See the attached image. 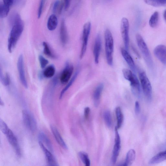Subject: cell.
I'll list each match as a JSON object with an SVG mask.
<instances>
[{
    "label": "cell",
    "instance_id": "1",
    "mask_svg": "<svg viewBox=\"0 0 166 166\" xmlns=\"http://www.w3.org/2000/svg\"><path fill=\"white\" fill-rule=\"evenodd\" d=\"M12 28L8 39V51L12 53L19 40L24 29V25L20 16L16 13H14L10 18Z\"/></svg>",
    "mask_w": 166,
    "mask_h": 166
},
{
    "label": "cell",
    "instance_id": "2",
    "mask_svg": "<svg viewBox=\"0 0 166 166\" xmlns=\"http://www.w3.org/2000/svg\"><path fill=\"white\" fill-rule=\"evenodd\" d=\"M136 38L138 46L143 55L147 66L150 71H153L154 70V63L148 46L140 34H137Z\"/></svg>",
    "mask_w": 166,
    "mask_h": 166
},
{
    "label": "cell",
    "instance_id": "3",
    "mask_svg": "<svg viewBox=\"0 0 166 166\" xmlns=\"http://www.w3.org/2000/svg\"><path fill=\"white\" fill-rule=\"evenodd\" d=\"M123 73L125 79L130 82L131 90L133 94L137 98H140L141 90L139 81L136 75L127 68L123 69Z\"/></svg>",
    "mask_w": 166,
    "mask_h": 166
},
{
    "label": "cell",
    "instance_id": "4",
    "mask_svg": "<svg viewBox=\"0 0 166 166\" xmlns=\"http://www.w3.org/2000/svg\"><path fill=\"white\" fill-rule=\"evenodd\" d=\"M105 48L107 63L110 66L113 63V54L114 41L112 33L109 29H106L105 32Z\"/></svg>",
    "mask_w": 166,
    "mask_h": 166
},
{
    "label": "cell",
    "instance_id": "5",
    "mask_svg": "<svg viewBox=\"0 0 166 166\" xmlns=\"http://www.w3.org/2000/svg\"><path fill=\"white\" fill-rule=\"evenodd\" d=\"M139 78L144 95L147 100L151 101L152 97V87L145 72L140 73Z\"/></svg>",
    "mask_w": 166,
    "mask_h": 166
},
{
    "label": "cell",
    "instance_id": "6",
    "mask_svg": "<svg viewBox=\"0 0 166 166\" xmlns=\"http://www.w3.org/2000/svg\"><path fill=\"white\" fill-rule=\"evenodd\" d=\"M91 28V24L90 22L86 23L84 25L82 36V45L80 55L81 59L83 58L86 51Z\"/></svg>",
    "mask_w": 166,
    "mask_h": 166
},
{
    "label": "cell",
    "instance_id": "7",
    "mask_svg": "<svg viewBox=\"0 0 166 166\" xmlns=\"http://www.w3.org/2000/svg\"><path fill=\"white\" fill-rule=\"evenodd\" d=\"M129 26V21L125 17L122 19L120 26L121 33L125 48L128 51L129 48L130 43Z\"/></svg>",
    "mask_w": 166,
    "mask_h": 166
},
{
    "label": "cell",
    "instance_id": "8",
    "mask_svg": "<svg viewBox=\"0 0 166 166\" xmlns=\"http://www.w3.org/2000/svg\"><path fill=\"white\" fill-rule=\"evenodd\" d=\"M22 118L24 126L32 132L35 131L37 129V124L33 116L29 111L23 110L22 112Z\"/></svg>",
    "mask_w": 166,
    "mask_h": 166
},
{
    "label": "cell",
    "instance_id": "9",
    "mask_svg": "<svg viewBox=\"0 0 166 166\" xmlns=\"http://www.w3.org/2000/svg\"><path fill=\"white\" fill-rule=\"evenodd\" d=\"M17 67L21 82L26 88L28 87V83L25 73L24 58L23 55H20L18 58Z\"/></svg>",
    "mask_w": 166,
    "mask_h": 166
},
{
    "label": "cell",
    "instance_id": "10",
    "mask_svg": "<svg viewBox=\"0 0 166 166\" xmlns=\"http://www.w3.org/2000/svg\"><path fill=\"white\" fill-rule=\"evenodd\" d=\"M73 71V66L68 62H67L60 76V80L62 84H66L71 79Z\"/></svg>",
    "mask_w": 166,
    "mask_h": 166
},
{
    "label": "cell",
    "instance_id": "11",
    "mask_svg": "<svg viewBox=\"0 0 166 166\" xmlns=\"http://www.w3.org/2000/svg\"><path fill=\"white\" fill-rule=\"evenodd\" d=\"M115 145L114 146L113 152L112 156V161L114 164L115 163L117 160L121 148V140L120 135H119L118 129L116 127L115 128Z\"/></svg>",
    "mask_w": 166,
    "mask_h": 166
},
{
    "label": "cell",
    "instance_id": "12",
    "mask_svg": "<svg viewBox=\"0 0 166 166\" xmlns=\"http://www.w3.org/2000/svg\"><path fill=\"white\" fill-rule=\"evenodd\" d=\"M6 136H7L8 142L15 150L16 155L19 156H21V150L16 136L10 129L9 130L7 133L6 134Z\"/></svg>",
    "mask_w": 166,
    "mask_h": 166
},
{
    "label": "cell",
    "instance_id": "13",
    "mask_svg": "<svg viewBox=\"0 0 166 166\" xmlns=\"http://www.w3.org/2000/svg\"><path fill=\"white\" fill-rule=\"evenodd\" d=\"M102 46L101 37L99 34H98L96 37L93 50L94 57L95 62L96 64H98L99 63Z\"/></svg>",
    "mask_w": 166,
    "mask_h": 166
},
{
    "label": "cell",
    "instance_id": "14",
    "mask_svg": "<svg viewBox=\"0 0 166 166\" xmlns=\"http://www.w3.org/2000/svg\"><path fill=\"white\" fill-rule=\"evenodd\" d=\"M154 53L156 58L163 64L166 65V46L162 45L156 46Z\"/></svg>",
    "mask_w": 166,
    "mask_h": 166
},
{
    "label": "cell",
    "instance_id": "15",
    "mask_svg": "<svg viewBox=\"0 0 166 166\" xmlns=\"http://www.w3.org/2000/svg\"><path fill=\"white\" fill-rule=\"evenodd\" d=\"M39 145L41 148L43 150L45 155L47 162L49 166H57V162L52 152L50 151L41 142H39Z\"/></svg>",
    "mask_w": 166,
    "mask_h": 166
},
{
    "label": "cell",
    "instance_id": "16",
    "mask_svg": "<svg viewBox=\"0 0 166 166\" xmlns=\"http://www.w3.org/2000/svg\"><path fill=\"white\" fill-rule=\"evenodd\" d=\"M121 54L125 61L134 73H136V68L135 63L133 59L128 51L125 48H121Z\"/></svg>",
    "mask_w": 166,
    "mask_h": 166
},
{
    "label": "cell",
    "instance_id": "17",
    "mask_svg": "<svg viewBox=\"0 0 166 166\" xmlns=\"http://www.w3.org/2000/svg\"><path fill=\"white\" fill-rule=\"evenodd\" d=\"M60 37L61 42L63 45L66 44L68 41V36L65 20H62L60 29Z\"/></svg>",
    "mask_w": 166,
    "mask_h": 166
},
{
    "label": "cell",
    "instance_id": "18",
    "mask_svg": "<svg viewBox=\"0 0 166 166\" xmlns=\"http://www.w3.org/2000/svg\"><path fill=\"white\" fill-rule=\"evenodd\" d=\"M104 88V85L103 83H100L96 87L93 94L94 104L95 107H98L99 106L100 98Z\"/></svg>",
    "mask_w": 166,
    "mask_h": 166
},
{
    "label": "cell",
    "instance_id": "19",
    "mask_svg": "<svg viewBox=\"0 0 166 166\" xmlns=\"http://www.w3.org/2000/svg\"><path fill=\"white\" fill-rule=\"evenodd\" d=\"M51 128L53 135L55 137L56 141L63 148L67 149L68 147L59 133V131L55 127L51 125Z\"/></svg>",
    "mask_w": 166,
    "mask_h": 166
},
{
    "label": "cell",
    "instance_id": "20",
    "mask_svg": "<svg viewBox=\"0 0 166 166\" xmlns=\"http://www.w3.org/2000/svg\"><path fill=\"white\" fill-rule=\"evenodd\" d=\"M39 142H41L50 151L53 152V147L51 140L46 135L43 133H40L38 135Z\"/></svg>",
    "mask_w": 166,
    "mask_h": 166
},
{
    "label": "cell",
    "instance_id": "21",
    "mask_svg": "<svg viewBox=\"0 0 166 166\" xmlns=\"http://www.w3.org/2000/svg\"><path fill=\"white\" fill-rule=\"evenodd\" d=\"M166 160V152H159L157 155L153 157L150 160L149 164L150 165H155L160 163Z\"/></svg>",
    "mask_w": 166,
    "mask_h": 166
},
{
    "label": "cell",
    "instance_id": "22",
    "mask_svg": "<svg viewBox=\"0 0 166 166\" xmlns=\"http://www.w3.org/2000/svg\"><path fill=\"white\" fill-rule=\"evenodd\" d=\"M58 19L57 16L52 14L48 18L47 23L48 29L51 31L55 30L58 26Z\"/></svg>",
    "mask_w": 166,
    "mask_h": 166
},
{
    "label": "cell",
    "instance_id": "23",
    "mask_svg": "<svg viewBox=\"0 0 166 166\" xmlns=\"http://www.w3.org/2000/svg\"><path fill=\"white\" fill-rule=\"evenodd\" d=\"M80 70L79 68H78L76 71V73H75L73 77L71 78V79L68 81L67 85L64 88V89H63L60 95H59V99H61L62 97H63L64 94L70 88V87L72 85L73 83L74 82L75 80H76L78 74L79 73Z\"/></svg>",
    "mask_w": 166,
    "mask_h": 166
},
{
    "label": "cell",
    "instance_id": "24",
    "mask_svg": "<svg viewBox=\"0 0 166 166\" xmlns=\"http://www.w3.org/2000/svg\"><path fill=\"white\" fill-rule=\"evenodd\" d=\"M136 156V152L133 149H131L128 152L124 166H130L133 164Z\"/></svg>",
    "mask_w": 166,
    "mask_h": 166
},
{
    "label": "cell",
    "instance_id": "25",
    "mask_svg": "<svg viewBox=\"0 0 166 166\" xmlns=\"http://www.w3.org/2000/svg\"><path fill=\"white\" fill-rule=\"evenodd\" d=\"M55 72L56 69L54 66L51 65L46 68L42 73L43 77L50 78L54 76Z\"/></svg>",
    "mask_w": 166,
    "mask_h": 166
},
{
    "label": "cell",
    "instance_id": "26",
    "mask_svg": "<svg viewBox=\"0 0 166 166\" xmlns=\"http://www.w3.org/2000/svg\"><path fill=\"white\" fill-rule=\"evenodd\" d=\"M64 8L63 1L61 0H56L53 6V11L55 14H60Z\"/></svg>",
    "mask_w": 166,
    "mask_h": 166
},
{
    "label": "cell",
    "instance_id": "27",
    "mask_svg": "<svg viewBox=\"0 0 166 166\" xmlns=\"http://www.w3.org/2000/svg\"><path fill=\"white\" fill-rule=\"evenodd\" d=\"M115 115L117 119V126L118 129L120 128L123 121V115L121 108L118 107L115 109Z\"/></svg>",
    "mask_w": 166,
    "mask_h": 166
},
{
    "label": "cell",
    "instance_id": "28",
    "mask_svg": "<svg viewBox=\"0 0 166 166\" xmlns=\"http://www.w3.org/2000/svg\"><path fill=\"white\" fill-rule=\"evenodd\" d=\"M43 52L44 54L48 57L52 58H56L57 57L54 54L48 43L46 42H43Z\"/></svg>",
    "mask_w": 166,
    "mask_h": 166
},
{
    "label": "cell",
    "instance_id": "29",
    "mask_svg": "<svg viewBox=\"0 0 166 166\" xmlns=\"http://www.w3.org/2000/svg\"><path fill=\"white\" fill-rule=\"evenodd\" d=\"M147 4L153 7H159L166 4V0H145Z\"/></svg>",
    "mask_w": 166,
    "mask_h": 166
},
{
    "label": "cell",
    "instance_id": "30",
    "mask_svg": "<svg viewBox=\"0 0 166 166\" xmlns=\"http://www.w3.org/2000/svg\"><path fill=\"white\" fill-rule=\"evenodd\" d=\"M10 7L2 2L0 4V17L4 18L7 17L10 10Z\"/></svg>",
    "mask_w": 166,
    "mask_h": 166
},
{
    "label": "cell",
    "instance_id": "31",
    "mask_svg": "<svg viewBox=\"0 0 166 166\" xmlns=\"http://www.w3.org/2000/svg\"><path fill=\"white\" fill-rule=\"evenodd\" d=\"M159 19V14L157 11L154 12L150 18L149 24L150 26L155 28L157 26Z\"/></svg>",
    "mask_w": 166,
    "mask_h": 166
},
{
    "label": "cell",
    "instance_id": "32",
    "mask_svg": "<svg viewBox=\"0 0 166 166\" xmlns=\"http://www.w3.org/2000/svg\"><path fill=\"white\" fill-rule=\"evenodd\" d=\"M0 79L2 83L5 86H8L10 83V77L8 73H6L5 76H4L2 73L1 69L0 72Z\"/></svg>",
    "mask_w": 166,
    "mask_h": 166
},
{
    "label": "cell",
    "instance_id": "33",
    "mask_svg": "<svg viewBox=\"0 0 166 166\" xmlns=\"http://www.w3.org/2000/svg\"><path fill=\"white\" fill-rule=\"evenodd\" d=\"M104 118L105 124L108 128L112 126V119L110 112L108 110L105 111L104 113Z\"/></svg>",
    "mask_w": 166,
    "mask_h": 166
},
{
    "label": "cell",
    "instance_id": "34",
    "mask_svg": "<svg viewBox=\"0 0 166 166\" xmlns=\"http://www.w3.org/2000/svg\"><path fill=\"white\" fill-rule=\"evenodd\" d=\"M79 156L83 163L86 166H89L90 165V161L89 159L88 155L87 153L81 152L79 153Z\"/></svg>",
    "mask_w": 166,
    "mask_h": 166
},
{
    "label": "cell",
    "instance_id": "35",
    "mask_svg": "<svg viewBox=\"0 0 166 166\" xmlns=\"http://www.w3.org/2000/svg\"><path fill=\"white\" fill-rule=\"evenodd\" d=\"M0 129L2 133L6 135L10 130L7 124L1 119L0 120Z\"/></svg>",
    "mask_w": 166,
    "mask_h": 166
},
{
    "label": "cell",
    "instance_id": "36",
    "mask_svg": "<svg viewBox=\"0 0 166 166\" xmlns=\"http://www.w3.org/2000/svg\"><path fill=\"white\" fill-rule=\"evenodd\" d=\"M39 60L41 67L42 68H45L49 63L48 60L41 55H40L39 56Z\"/></svg>",
    "mask_w": 166,
    "mask_h": 166
},
{
    "label": "cell",
    "instance_id": "37",
    "mask_svg": "<svg viewBox=\"0 0 166 166\" xmlns=\"http://www.w3.org/2000/svg\"><path fill=\"white\" fill-rule=\"evenodd\" d=\"M45 4V0H41L38 11V19L41 17L42 14L44 6Z\"/></svg>",
    "mask_w": 166,
    "mask_h": 166
},
{
    "label": "cell",
    "instance_id": "38",
    "mask_svg": "<svg viewBox=\"0 0 166 166\" xmlns=\"http://www.w3.org/2000/svg\"><path fill=\"white\" fill-rule=\"evenodd\" d=\"M64 4V8L66 11H67L69 8L71 0H63Z\"/></svg>",
    "mask_w": 166,
    "mask_h": 166
},
{
    "label": "cell",
    "instance_id": "39",
    "mask_svg": "<svg viewBox=\"0 0 166 166\" xmlns=\"http://www.w3.org/2000/svg\"><path fill=\"white\" fill-rule=\"evenodd\" d=\"M2 1L3 4L10 7L13 5L14 0H2Z\"/></svg>",
    "mask_w": 166,
    "mask_h": 166
},
{
    "label": "cell",
    "instance_id": "40",
    "mask_svg": "<svg viewBox=\"0 0 166 166\" xmlns=\"http://www.w3.org/2000/svg\"><path fill=\"white\" fill-rule=\"evenodd\" d=\"M90 111V108L89 107H86L84 110V116L86 119L88 118Z\"/></svg>",
    "mask_w": 166,
    "mask_h": 166
},
{
    "label": "cell",
    "instance_id": "41",
    "mask_svg": "<svg viewBox=\"0 0 166 166\" xmlns=\"http://www.w3.org/2000/svg\"><path fill=\"white\" fill-rule=\"evenodd\" d=\"M140 112V108L139 103L138 102L136 101L135 104V112L136 114H139Z\"/></svg>",
    "mask_w": 166,
    "mask_h": 166
},
{
    "label": "cell",
    "instance_id": "42",
    "mask_svg": "<svg viewBox=\"0 0 166 166\" xmlns=\"http://www.w3.org/2000/svg\"><path fill=\"white\" fill-rule=\"evenodd\" d=\"M164 17L165 19V20L166 22V10L164 12Z\"/></svg>",
    "mask_w": 166,
    "mask_h": 166
},
{
    "label": "cell",
    "instance_id": "43",
    "mask_svg": "<svg viewBox=\"0 0 166 166\" xmlns=\"http://www.w3.org/2000/svg\"><path fill=\"white\" fill-rule=\"evenodd\" d=\"M1 105L2 106H4V102L2 101L1 100Z\"/></svg>",
    "mask_w": 166,
    "mask_h": 166
},
{
    "label": "cell",
    "instance_id": "44",
    "mask_svg": "<svg viewBox=\"0 0 166 166\" xmlns=\"http://www.w3.org/2000/svg\"><path fill=\"white\" fill-rule=\"evenodd\" d=\"M165 151L166 152V150Z\"/></svg>",
    "mask_w": 166,
    "mask_h": 166
}]
</instances>
